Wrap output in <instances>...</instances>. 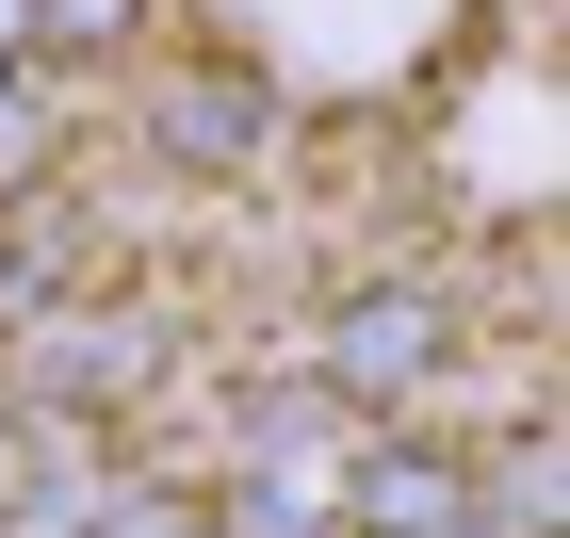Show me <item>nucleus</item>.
<instances>
[{"label": "nucleus", "mask_w": 570, "mask_h": 538, "mask_svg": "<svg viewBox=\"0 0 570 538\" xmlns=\"http://www.w3.org/2000/svg\"><path fill=\"white\" fill-rule=\"evenodd\" d=\"M424 359H440V311H424V294H375V311L326 326V375H343V392H407Z\"/></svg>", "instance_id": "1"}, {"label": "nucleus", "mask_w": 570, "mask_h": 538, "mask_svg": "<svg viewBox=\"0 0 570 538\" xmlns=\"http://www.w3.org/2000/svg\"><path fill=\"white\" fill-rule=\"evenodd\" d=\"M343 506H358L375 538H456V522H473V473H440V457H375Z\"/></svg>", "instance_id": "2"}, {"label": "nucleus", "mask_w": 570, "mask_h": 538, "mask_svg": "<svg viewBox=\"0 0 570 538\" xmlns=\"http://www.w3.org/2000/svg\"><path fill=\"white\" fill-rule=\"evenodd\" d=\"M164 147H179V164H245V147H262V98H245V82L164 98Z\"/></svg>", "instance_id": "3"}, {"label": "nucleus", "mask_w": 570, "mask_h": 538, "mask_svg": "<svg viewBox=\"0 0 570 538\" xmlns=\"http://www.w3.org/2000/svg\"><path fill=\"white\" fill-rule=\"evenodd\" d=\"M33 33H49V49H115V33H131V0H33Z\"/></svg>", "instance_id": "4"}, {"label": "nucleus", "mask_w": 570, "mask_h": 538, "mask_svg": "<svg viewBox=\"0 0 570 538\" xmlns=\"http://www.w3.org/2000/svg\"><path fill=\"white\" fill-rule=\"evenodd\" d=\"M115 538H196V522H179V506H147V522H115Z\"/></svg>", "instance_id": "5"}, {"label": "nucleus", "mask_w": 570, "mask_h": 538, "mask_svg": "<svg viewBox=\"0 0 570 538\" xmlns=\"http://www.w3.org/2000/svg\"><path fill=\"white\" fill-rule=\"evenodd\" d=\"M0 33H33V0H0Z\"/></svg>", "instance_id": "6"}]
</instances>
